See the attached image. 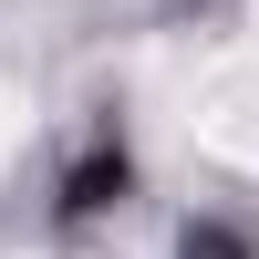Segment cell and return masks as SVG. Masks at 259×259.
<instances>
[{"instance_id":"6da1fadb","label":"cell","mask_w":259,"mask_h":259,"mask_svg":"<svg viewBox=\"0 0 259 259\" xmlns=\"http://www.w3.org/2000/svg\"><path fill=\"white\" fill-rule=\"evenodd\" d=\"M11 135H21V104H11V94H0V156H11Z\"/></svg>"}]
</instances>
